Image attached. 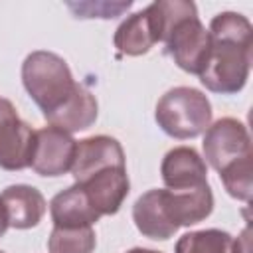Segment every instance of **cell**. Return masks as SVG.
Returning <instances> with one entry per match:
<instances>
[{
    "instance_id": "obj_1",
    "label": "cell",
    "mask_w": 253,
    "mask_h": 253,
    "mask_svg": "<svg viewBox=\"0 0 253 253\" xmlns=\"http://www.w3.org/2000/svg\"><path fill=\"white\" fill-rule=\"evenodd\" d=\"M210 53L200 73L206 89L221 95L239 93L249 77L253 26L237 12H221L210 22Z\"/></svg>"
},
{
    "instance_id": "obj_2",
    "label": "cell",
    "mask_w": 253,
    "mask_h": 253,
    "mask_svg": "<svg viewBox=\"0 0 253 253\" xmlns=\"http://www.w3.org/2000/svg\"><path fill=\"white\" fill-rule=\"evenodd\" d=\"M22 83L43 117L61 107L77 87L65 59L45 49L32 51L24 59Z\"/></svg>"
},
{
    "instance_id": "obj_3",
    "label": "cell",
    "mask_w": 253,
    "mask_h": 253,
    "mask_svg": "<svg viewBox=\"0 0 253 253\" xmlns=\"http://www.w3.org/2000/svg\"><path fill=\"white\" fill-rule=\"evenodd\" d=\"M154 119L172 138H196L211 125V105L194 87H174L158 99Z\"/></svg>"
},
{
    "instance_id": "obj_4",
    "label": "cell",
    "mask_w": 253,
    "mask_h": 253,
    "mask_svg": "<svg viewBox=\"0 0 253 253\" xmlns=\"http://www.w3.org/2000/svg\"><path fill=\"white\" fill-rule=\"evenodd\" d=\"M164 45L168 55L182 71L200 75L210 53V32L200 22L198 12H194L180 18L172 26Z\"/></svg>"
},
{
    "instance_id": "obj_5",
    "label": "cell",
    "mask_w": 253,
    "mask_h": 253,
    "mask_svg": "<svg viewBox=\"0 0 253 253\" xmlns=\"http://www.w3.org/2000/svg\"><path fill=\"white\" fill-rule=\"evenodd\" d=\"M204 156L217 172L247 156H253L247 126L233 117H223L210 125L204 136Z\"/></svg>"
},
{
    "instance_id": "obj_6",
    "label": "cell",
    "mask_w": 253,
    "mask_h": 253,
    "mask_svg": "<svg viewBox=\"0 0 253 253\" xmlns=\"http://www.w3.org/2000/svg\"><path fill=\"white\" fill-rule=\"evenodd\" d=\"M75 140L69 132L57 126H43L36 130L34 152H32V170L40 176L57 178L71 170L75 156Z\"/></svg>"
},
{
    "instance_id": "obj_7",
    "label": "cell",
    "mask_w": 253,
    "mask_h": 253,
    "mask_svg": "<svg viewBox=\"0 0 253 253\" xmlns=\"http://www.w3.org/2000/svg\"><path fill=\"white\" fill-rule=\"evenodd\" d=\"M113 166H125V150L117 138L97 134L75 144V156L71 164L75 184H81L93 174Z\"/></svg>"
},
{
    "instance_id": "obj_8",
    "label": "cell",
    "mask_w": 253,
    "mask_h": 253,
    "mask_svg": "<svg viewBox=\"0 0 253 253\" xmlns=\"http://www.w3.org/2000/svg\"><path fill=\"white\" fill-rule=\"evenodd\" d=\"M79 186L85 190L89 202L99 215H115L121 210L130 188L126 166L105 168L81 182Z\"/></svg>"
},
{
    "instance_id": "obj_9",
    "label": "cell",
    "mask_w": 253,
    "mask_h": 253,
    "mask_svg": "<svg viewBox=\"0 0 253 253\" xmlns=\"http://www.w3.org/2000/svg\"><path fill=\"white\" fill-rule=\"evenodd\" d=\"M160 174L168 190H192L208 184L206 162L192 146H176L168 150Z\"/></svg>"
},
{
    "instance_id": "obj_10",
    "label": "cell",
    "mask_w": 253,
    "mask_h": 253,
    "mask_svg": "<svg viewBox=\"0 0 253 253\" xmlns=\"http://www.w3.org/2000/svg\"><path fill=\"white\" fill-rule=\"evenodd\" d=\"M0 204L4 208L8 227L14 229L36 227L42 221L47 206L42 192L28 184L8 186L0 196Z\"/></svg>"
},
{
    "instance_id": "obj_11",
    "label": "cell",
    "mask_w": 253,
    "mask_h": 253,
    "mask_svg": "<svg viewBox=\"0 0 253 253\" xmlns=\"http://www.w3.org/2000/svg\"><path fill=\"white\" fill-rule=\"evenodd\" d=\"M164 204L172 223L188 227L204 221L213 210V194L210 184L192 190H164Z\"/></svg>"
},
{
    "instance_id": "obj_12",
    "label": "cell",
    "mask_w": 253,
    "mask_h": 253,
    "mask_svg": "<svg viewBox=\"0 0 253 253\" xmlns=\"http://www.w3.org/2000/svg\"><path fill=\"white\" fill-rule=\"evenodd\" d=\"M132 221L136 229L148 239H170L178 227L172 223L166 204H164V190H148L142 194L132 206Z\"/></svg>"
},
{
    "instance_id": "obj_13",
    "label": "cell",
    "mask_w": 253,
    "mask_h": 253,
    "mask_svg": "<svg viewBox=\"0 0 253 253\" xmlns=\"http://www.w3.org/2000/svg\"><path fill=\"white\" fill-rule=\"evenodd\" d=\"M36 130L20 117L10 119L0 126V168L24 170L32 162Z\"/></svg>"
},
{
    "instance_id": "obj_14",
    "label": "cell",
    "mask_w": 253,
    "mask_h": 253,
    "mask_svg": "<svg viewBox=\"0 0 253 253\" xmlns=\"http://www.w3.org/2000/svg\"><path fill=\"white\" fill-rule=\"evenodd\" d=\"M97 113H99V105H97L95 95L87 87L77 83L73 95L53 113L45 115V121L51 126H57L71 134V132L89 128L97 121Z\"/></svg>"
},
{
    "instance_id": "obj_15",
    "label": "cell",
    "mask_w": 253,
    "mask_h": 253,
    "mask_svg": "<svg viewBox=\"0 0 253 253\" xmlns=\"http://www.w3.org/2000/svg\"><path fill=\"white\" fill-rule=\"evenodd\" d=\"M49 213H51L53 225H59V227L93 225L101 217L79 184H73L67 190L55 194L53 200L49 202Z\"/></svg>"
},
{
    "instance_id": "obj_16",
    "label": "cell",
    "mask_w": 253,
    "mask_h": 253,
    "mask_svg": "<svg viewBox=\"0 0 253 253\" xmlns=\"http://www.w3.org/2000/svg\"><path fill=\"white\" fill-rule=\"evenodd\" d=\"M115 47L125 53V55H142V53H148L150 47L156 42V36H154V28H152V22H150V16L144 10L128 16L115 32Z\"/></svg>"
},
{
    "instance_id": "obj_17",
    "label": "cell",
    "mask_w": 253,
    "mask_h": 253,
    "mask_svg": "<svg viewBox=\"0 0 253 253\" xmlns=\"http://www.w3.org/2000/svg\"><path fill=\"white\" fill-rule=\"evenodd\" d=\"M95 245H97V237L91 225H81V227L53 225L47 239L49 253H93Z\"/></svg>"
},
{
    "instance_id": "obj_18",
    "label": "cell",
    "mask_w": 253,
    "mask_h": 253,
    "mask_svg": "<svg viewBox=\"0 0 253 253\" xmlns=\"http://www.w3.org/2000/svg\"><path fill=\"white\" fill-rule=\"evenodd\" d=\"M231 235L221 229H202L184 233L174 253H231Z\"/></svg>"
},
{
    "instance_id": "obj_19",
    "label": "cell",
    "mask_w": 253,
    "mask_h": 253,
    "mask_svg": "<svg viewBox=\"0 0 253 253\" xmlns=\"http://www.w3.org/2000/svg\"><path fill=\"white\" fill-rule=\"evenodd\" d=\"M219 178L231 198L249 202L251 192H253V156H247V158L227 166L225 170L219 172Z\"/></svg>"
},
{
    "instance_id": "obj_20",
    "label": "cell",
    "mask_w": 253,
    "mask_h": 253,
    "mask_svg": "<svg viewBox=\"0 0 253 253\" xmlns=\"http://www.w3.org/2000/svg\"><path fill=\"white\" fill-rule=\"evenodd\" d=\"M249 225L241 231V235L231 241V253H249Z\"/></svg>"
},
{
    "instance_id": "obj_21",
    "label": "cell",
    "mask_w": 253,
    "mask_h": 253,
    "mask_svg": "<svg viewBox=\"0 0 253 253\" xmlns=\"http://www.w3.org/2000/svg\"><path fill=\"white\" fill-rule=\"evenodd\" d=\"M14 117H18V113H16V107L12 105V101L0 97V126L4 123H8L10 119H14Z\"/></svg>"
},
{
    "instance_id": "obj_22",
    "label": "cell",
    "mask_w": 253,
    "mask_h": 253,
    "mask_svg": "<svg viewBox=\"0 0 253 253\" xmlns=\"http://www.w3.org/2000/svg\"><path fill=\"white\" fill-rule=\"evenodd\" d=\"M6 229H8V221H6V213H4V208H2V204H0V237L6 233Z\"/></svg>"
},
{
    "instance_id": "obj_23",
    "label": "cell",
    "mask_w": 253,
    "mask_h": 253,
    "mask_svg": "<svg viewBox=\"0 0 253 253\" xmlns=\"http://www.w3.org/2000/svg\"><path fill=\"white\" fill-rule=\"evenodd\" d=\"M126 253H162V251H154V249H144V247H134Z\"/></svg>"
},
{
    "instance_id": "obj_24",
    "label": "cell",
    "mask_w": 253,
    "mask_h": 253,
    "mask_svg": "<svg viewBox=\"0 0 253 253\" xmlns=\"http://www.w3.org/2000/svg\"><path fill=\"white\" fill-rule=\"evenodd\" d=\"M0 253H4V251H2V249H0Z\"/></svg>"
}]
</instances>
